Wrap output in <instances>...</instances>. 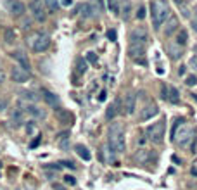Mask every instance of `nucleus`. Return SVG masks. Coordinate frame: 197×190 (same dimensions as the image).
<instances>
[{
    "instance_id": "23",
    "label": "nucleus",
    "mask_w": 197,
    "mask_h": 190,
    "mask_svg": "<svg viewBox=\"0 0 197 190\" xmlns=\"http://www.w3.org/2000/svg\"><path fill=\"white\" fill-rule=\"evenodd\" d=\"M90 5H92V9H93L95 16H98V14L104 12V0H92Z\"/></svg>"
},
{
    "instance_id": "36",
    "label": "nucleus",
    "mask_w": 197,
    "mask_h": 190,
    "mask_svg": "<svg viewBox=\"0 0 197 190\" xmlns=\"http://www.w3.org/2000/svg\"><path fill=\"white\" fill-rule=\"evenodd\" d=\"M161 97L164 100H166V97H168V86H166V85H162L161 86Z\"/></svg>"
},
{
    "instance_id": "34",
    "label": "nucleus",
    "mask_w": 197,
    "mask_h": 190,
    "mask_svg": "<svg viewBox=\"0 0 197 190\" xmlns=\"http://www.w3.org/2000/svg\"><path fill=\"white\" fill-rule=\"evenodd\" d=\"M144 17H145V7L140 5V7H138V12H137V19H144Z\"/></svg>"
},
{
    "instance_id": "35",
    "label": "nucleus",
    "mask_w": 197,
    "mask_h": 190,
    "mask_svg": "<svg viewBox=\"0 0 197 190\" xmlns=\"http://www.w3.org/2000/svg\"><path fill=\"white\" fill-rule=\"evenodd\" d=\"M107 38H109L111 42H116V31H114V29H109V31H107Z\"/></svg>"
},
{
    "instance_id": "42",
    "label": "nucleus",
    "mask_w": 197,
    "mask_h": 190,
    "mask_svg": "<svg viewBox=\"0 0 197 190\" xmlns=\"http://www.w3.org/2000/svg\"><path fill=\"white\" fill-rule=\"evenodd\" d=\"M52 188H54V190H66L62 185H59V183H54V185H52Z\"/></svg>"
},
{
    "instance_id": "47",
    "label": "nucleus",
    "mask_w": 197,
    "mask_h": 190,
    "mask_svg": "<svg viewBox=\"0 0 197 190\" xmlns=\"http://www.w3.org/2000/svg\"><path fill=\"white\" fill-rule=\"evenodd\" d=\"M190 171H192V175H195V176H197V162L194 164V166H192V168H190Z\"/></svg>"
},
{
    "instance_id": "48",
    "label": "nucleus",
    "mask_w": 197,
    "mask_h": 190,
    "mask_svg": "<svg viewBox=\"0 0 197 190\" xmlns=\"http://www.w3.org/2000/svg\"><path fill=\"white\" fill-rule=\"evenodd\" d=\"M192 26H194V29H197V17H192Z\"/></svg>"
},
{
    "instance_id": "22",
    "label": "nucleus",
    "mask_w": 197,
    "mask_h": 190,
    "mask_svg": "<svg viewBox=\"0 0 197 190\" xmlns=\"http://www.w3.org/2000/svg\"><path fill=\"white\" fill-rule=\"evenodd\" d=\"M76 154L83 159V161H90V152H88V149L81 145V143H78L76 145Z\"/></svg>"
},
{
    "instance_id": "44",
    "label": "nucleus",
    "mask_w": 197,
    "mask_h": 190,
    "mask_svg": "<svg viewBox=\"0 0 197 190\" xmlns=\"http://www.w3.org/2000/svg\"><path fill=\"white\" fill-rule=\"evenodd\" d=\"M61 4H62L64 7H68V5H71V4H73V0H61Z\"/></svg>"
},
{
    "instance_id": "38",
    "label": "nucleus",
    "mask_w": 197,
    "mask_h": 190,
    "mask_svg": "<svg viewBox=\"0 0 197 190\" xmlns=\"http://www.w3.org/2000/svg\"><path fill=\"white\" fill-rule=\"evenodd\" d=\"M35 128H36V125H35V123H28L26 130H28V133H33V131H35Z\"/></svg>"
},
{
    "instance_id": "43",
    "label": "nucleus",
    "mask_w": 197,
    "mask_h": 190,
    "mask_svg": "<svg viewBox=\"0 0 197 190\" xmlns=\"http://www.w3.org/2000/svg\"><path fill=\"white\" fill-rule=\"evenodd\" d=\"M190 66H192L194 69H197V57H194V59L190 61Z\"/></svg>"
},
{
    "instance_id": "27",
    "label": "nucleus",
    "mask_w": 197,
    "mask_h": 190,
    "mask_svg": "<svg viewBox=\"0 0 197 190\" xmlns=\"http://www.w3.org/2000/svg\"><path fill=\"white\" fill-rule=\"evenodd\" d=\"M43 4H45V7H47L49 12H56L59 9V0H45Z\"/></svg>"
},
{
    "instance_id": "37",
    "label": "nucleus",
    "mask_w": 197,
    "mask_h": 190,
    "mask_svg": "<svg viewBox=\"0 0 197 190\" xmlns=\"http://www.w3.org/2000/svg\"><path fill=\"white\" fill-rule=\"evenodd\" d=\"M64 180H66V183H69V185H76V180H74V178H73V176H64Z\"/></svg>"
},
{
    "instance_id": "4",
    "label": "nucleus",
    "mask_w": 197,
    "mask_h": 190,
    "mask_svg": "<svg viewBox=\"0 0 197 190\" xmlns=\"http://www.w3.org/2000/svg\"><path fill=\"white\" fill-rule=\"evenodd\" d=\"M164 121H159V123H154V125H150L147 128V137L150 142H154V143H161L162 142V137H164Z\"/></svg>"
},
{
    "instance_id": "21",
    "label": "nucleus",
    "mask_w": 197,
    "mask_h": 190,
    "mask_svg": "<svg viewBox=\"0 0 197 190\" xmlns=\"http://www.w3.org/2000/svg\"><path fill=\"white\" fill-rule=\"evenodd\" d=\"M187 40H189V35H187V31L185 29H180L178 33H176V45H180V47H185L187 45Z\"/></svg>"
},
{
    "instance_id": "26",
    "label": "nucleus",
    "mask_w": 197,
    "mask_h": 190,
    "mask_svg": "<svg viewBox=\"0 0 197 190\" xmlns=\"http://www.w3.org/2000/svg\"><path fill=\"white\" fill-rule=\"evenodd\" d=\"M86 68H88V64H86V61H85L83 57H76V69L80 74H83L85 71H86Z\"/></svg>"
},
{
    "instance_id": "10",
    "label": "nucleus",
    "mask_w": 197,
    "mask_h": 190,
    "mask_svg": "<svg viewBox=\"0 0 197 190\" xmlns=\"http://www.w3.org/2000/svg\"><path fill=\"white\" fill-rule=\"evenodd\" d=\"M12 57L17 61L19 68H23L24 71H28V73H29V69H31V64H29L28 57H26V54H24L23 50H16V52H12Z\"/></svg>"
},
{
    "instance_id": "40",
    "label": "nucleus",
    "mask_w": 197,
    "mask_h": 190,
    "mask_svg": "<svg viewBox=\"0 0 197 190\" xmlns=\"http://www.w3.org/2000/svg\"><path fill=\"white\" fill-rule=\"evenodd\" d=\"M62 166H66V168H69V169H74V164L73 162H69V161H66V162H61Z\"/></svg>"
},
{
    "instance_id": "14",
    "label": "nucleus",
    "mask_w": 197,
    "mask_h": 190,
    "mask_svg": "<svg viewBox=\"0 0 197 190\" xmlns=\"http://www.w3.org/2000/svg\"><path fill=\"white\" fill-rule=\"evenodd\" d=\"M156 114H157V106H156L154 102H150L147 107H144V111H142V121H147L150 118H154Z\"/></svg>"
},
{
    "instance_id": "7",
    "label": "nucleus",
    "mask_w": 197,
    "mask_h": 190,
    "mask_svg": "<svg viewBox=\"0 0 197 190\" xmlns=\"http://www.w3.org/2000/svg\"><path fill=\"white\" fill-rule=\"evenodd\" d=\"M128 54L133 59L135 62L138 64H145V47L144 45H137V43H130Z\"/></svg>"
},
{
    "instance_id": "45",
    "label": "nucleus",
    "mask_w": 197,
    "mask_h": 190,
    "mask_svg": "<svg viewBox=\"0 0 197 190\" xmlns=\"http://www.w3.org/2000/svg\"><path fill=\"white\" fill-rule=\"evenodd\" d=\"M4 81H5V73L0 69V83H4Z\"/></svg>"
},
{
    "instance_id": "15",
    "label": "nucleus",
    "mask_w": 197,
    "mask_h": 190,
    "mask_svg": "<svg viewBox=\"0 0 197 190\" xmlns=\"http://www.w3.org/2000/svg\"><path fill=\"white\" fill-rule=\"evenodd\" d=\"M133 159L137 162H140V164H145V162L150 159V150H147V149H138V150L135 152Z\"/></svg>"
},
{
    "instance_id": "39",
    "label": "nucleus",
    "mask_w": 197,
    "mask_h": 190,
    "mask_svg": "<svg viewBox=\"0 0 197 190\" xmlns=\"http://www.w3.org/2000/svg\"><path fill=\"white\" fill-rule=\"evenodd\" d=\"M5 107H7V100H5V99H0V111H4Z\"/></svg>"
},
{
    "instance_id": "33",
    "label": "nucleus",
    "mask_w": 197,
    "mask_h": 190,
    "mask_svg": "<svg viewBox=\"0 0 197 190\" xmlns=\"http://www.w3.org/2000/svg\"><path fill=\"white\" fill-rule=\"evenodd\" d=\"M195 83H197V78L194 76V74L187 76V80H185V85H187V86H195Z\"/></svg>"
},
{
    "instance_id": "31",
    "label": "nucleus",
    "mask_w": 197,
    "mask_h": 190,
    "mask_svg": "<svg viewBox=\"0 0 197 190\" xmlns=\"http://www.w3.org/2000/svg\"><path fill=\"white\" fill-rule=\"evenodd\" d=\"M123 19H128L130 17V2L128 0H123Z\"/></svg>"
},
{
    "instance_id": "20",
    "label": "nucleus",
    "mask_w": 197,
    "mask_h": 190,
    "mask_svg": "<svg viewBox=\"0 0 197 190\" xmlns=\"http://www.w3.org/2000/svg\"><path fill=\"white\" fill-rule=\"evenodd\" d=\"M166 100L173 102V104H178V100H180V93H178V90H176L175 86H168V97H166Z\"/></svg>"
},
{
    "instance_id": "46",
    "label": "nucleus",
    "mask_w": 197,
    "mask_h": 190,
    "mask_svg": "<svg viewBox=\"0 0 197 190\" xmlns=\"http://www.w3.org/2000/svg\"><path fill=\"white\" fill-rule=\"evenodd\" d=\"M145 142H147V137H145V138H144V135H140V138H138V143H140V145H144V143H145Z\"/></svg>"
},
{
    "instance_id": "29",
    "label": "nucleus",
    "mask_w": 197,
    "mask_h": 190,
    "mask_svg": "<svg viewBox=\"0 0 197 190\" xmlns=\"http://www.w3.org/2000/svg\"><path fill=\"white\" fill-rule=\"evenodd\" d=\"M120 113V111H118V109H116V106H114V104H111V106L107 107V111H106V119H114V116H116V114Z\"/></svg>"
},
{
    "instance_id": "24",
    "label": "nucleus",
    "mask_w": 197,
    "mask_h": 190,
    "mask_svg": "<svg viewBox=\"0 0 197 190\" xmlns=\"http://www.w3.org/2000/svg\"><path fill=\"white\" fill-rule=\"evenodd\" d=\"M176 29H178V21H176L175 17H168V28L164 29V33L169 36L173 31H176Z\"/></svg>"
},
{
    "instance_id": "2",
    "label": "nucleus",
    "mask_w": 197,
    "mask_h": 190,
    "mask_svg": "<svg viewBox=\"0 0 197 190\" xmlns=\"http://www.w3.org/2000/svg\"><path fill=\"white\" fill-rule=\"evenodd\" d=\"M109 149L114 152H125L126 150V140L121 123H113L109 126Z\"/></svg>"
},
{
    "instance_id": "8",
    "label": "nucleus",
    "mask_w": 197,
    "mask_h": 190,
    "mask_svg": "<svg viewBox=\"0 0 197 190\" xmlns=\"http://www.w3.org/2000/svg\"><path fill=\"white\" fill-rule=\"evenodd\" d=\"M147 42V31L142 26H137V28L132 29L130 33V43H137V45H145Z\"/></svg>"
},
{
    "instance_id": "13",
    "label": "nucleus",
    "mask_w": 197,
    "mask_h": 190,
    "mask_svg": "<svg viewBox=\"0 0 197 190\" xmlns=\"http://www.w3.org/2000/svg\"><path fill=\"white\" fill-rule=\"evenodd\" d=\"M76 12L80 14V17H83V19H88V17H93L95 12H93V9H92L90 4H80L76 5Z\"/></svg>"
},
{
    "instance_id": "41",
    "label": "nucleus",
    "mask_w": 197,
    "mask_h": 190,
    "mask_svg": "<svg viewBox=\"0 0 197 190\" xmlns=\"http://www.w3.org/2000/svg\"><path fill=\"white\" fill-rule=\"evenodd\" d=\"M106 97H107L106 90H102V92H100V93H98V100H106Z\"/></svg>"
},
{
    "instance_id": "30",
    "label": "nucleus",
    "mask_w": 197,
    "mask_h": 190,
    "mask_svg": "<svg viewBox=\"0 0 197 190\" xmlns=\"http://www.w3.org/2000/svg\"><path fill=\"white\" fill-rule=\"evenodd\" d=\"M12 121H14L16 125H21L23 123V111L21 109H16L14 113H12Z\"/></svg>"
},
{
    "instance_id": "17",
    "label": "nucleus",
    "mask_w": 197,
    "mask_h": 190,
    "mask_svg": "<svg viewBox=\"0 0 197 190\" xmlns=\"http://www.w3.org/2000/svg\"><path fill=\"white\" fill-rule=\"evenodd\" d=\"M169 50V56H171V59H180L183 54V47H180V45H176V43H171L168 47Z\"/></svg>"
},
{
    "instance_id": "3",
    "label": "nucleus",
    "mask_w": 197,
    "mask_h": 190,
    "mask_svg": "<svg viewBox=\"0 0 197 190\" xmlns=\"http://www.w3.org/2000/svg\"><path fill=\"white\" fill-rule=\"evenodd\" d=\"M150 12H152V24L154 28H159L168 21L169 17V5L166 0H154L150 4Z\"/></svg>"
},
{
    "instance_id": "32",
    "label": "nucleus",
    "mask_w": 197,
    "mask_h": 190,
    "mask_svg": "<svg viewBox=\"0 0 197 190\" xmlns=\"http://www.w3.org/2000/svg\"><path fill=\"white\" fill-rule=\"evenodd\" d=\"M97 54L95 52H86V62H90V64H97Z\"/></svg>"
},
{
    "instance_id": "25",
    "label": "nucleus",
    "mask_w": 197,
    "mask_h": 190,
    "mask_svg": "<svg viewBox=\"0 0 197 190\" xmlns=\"http://www.w3.org/2000/svg\"><path fill=\"white\" fill-rule=\"evenodd\" d=\"M107 5H109V11L113 14H120L121 12V7H120V0H107Z\"/></svg>"
},
{
    "instance_id": "1",
    "label": "nucleus",
    "mask_w": 197,
    "mask_h": 190,
    "mask_svg": "<svg viewBox=\"0 0 197 190\" xmlns=\"http://www.w3.org/2000/svg\"><path fill=\"white\" fill-rule=\"evenodd\" d=\"M171 140H175L180 147H189L192 140H194V130L189 126L187 123H183L182 119H178L175 123V126L171 130Z\"/></svg>"
},
{
    "instance_id": "11",
    "label": "nucleus",
    "mask_w": 197,
    "mask_h": 190,
    "mask_svg": "<svg viewBox=\"0 0 197 190\" xmlns=\"http://www.w3.org/2000/svg\"><path fill=\"white\" fill-rule=\"evenodd\" d=\"M7 5H9V11H11L12 16H23L24 11H26V7H24V4H23L21 0H9Z\"/></svg>"
},
{
    "instance_id": "12",
    "label": "nucleus",
    "mask_w": 197,
    "mask_h": 190,
    "mask_svg": "<svg viewBox=\"0 0 197 190\" xmlns=\"http://www.w3.org/2000/svg\"><path fill=\"white\" fill-rule=\"evenodd\" d=\"M123 113L128 114V116L135 113V95L133 93H126L125 102H123Z\"/></svg>"
},
{
    "instance_id": "28",
    "label": "nucleus",
    "mask_w": 197,
    "mask_h": 190,
    "mask_svg": "<svg viewBox=\"0 0 197 190\" xmlns=\"http://www.w3.org/2000/svg\"><path fill=\"white\" fill-rule=\"evenodd\" d=\"M4 40H5V43H12L16 40V33H14V29H11L7 28L5 31H4Z\"/></svg>"
},
{
    "instance_id": "16",
    "label": "nucleus",
    "mask_w": 197,
    "mask_h": 190,
    "mask_svg": "<svg viewBox=\"0 0 197 190\" xmlns=\"http://www.w3.org/2000/svg\"><path fill=\"white\" fill-rule=\"evenodd\" d=\"M43 99H45V102H47L49 106H52V107H59V104H61L59 97H57L56 93L49 92V90H43Z\"/></svg>"
},
{
    "instance_id": "6",
    "label": "nucleus",
    "mask_w": 197,
    "mask_h": 190,
    "mask_svg": "<svg viewBox=\"0 0 197 190\" xmlns=\"http://www.w3.org/2000/svg\"><path fill=\"white\" fill-rule=\"evenodd\" d=\"M29 11H31V14H33V17H35L36 21H45L47 14H49L43 0H31L29 2Z\"/></svg>"
},
{
    "instance_id": "19",
    "label": "nucleus",
    "mask_w": 197,
    "mask_h": 190,
    "mask_svg": "<svg viewBox=\"0 0 197 190\" xmlns=\"http://www.w3.org/2000/svg\"><path fill=\"white\" fill-rule=\"evenodd\" d=\"M38 99H40V97H38L36 92H23L21 93V100L28 102V104H33V102H36Z\"/></svg>"
},
{
    "instance_id": "5",
    "label": "nucleus",
    "mask_w": 197,
    "mask_h": 190,
    "mask_svg": "<svg viewBox=\"0 0 197 190\" xmlns=\"http://www.w3.org/2000/svg\"><path fill=\"white\" fill-rule=\"evenodd\" d=\"M29 43H31V49L35 50V52H45L50 45V38L45 33H35V35L31 36V42Z\"/></svg>"
},
{
    "instance_id": "49",
    "label": "nucleus",
    "mask_w": 197,
    "mask_h": 190,
    "mask_svg": "<svg viewBox=\"0 0 197 190\" xmlns=\"http://www.w3.org/2000/svg\"><path fill=\"white\" fill-rule=\"evenodd\" d=\"M0 168H2V162H0Z\"/></svg>"
},
{
    "instance_id": "9",
    "label": "nucleus",
    "mask_w": 197,
    "mask_h": 190,
    "mask_svg": "<svg viewBox=\"0 0 197 190\" xmlns=\"http://www.w3.org/2000/svg\"><path fill=\"white\" fill-rule=\"evenodd\" d=\"M11 76H12V81H16V83H26L29 80V73L24 71L23 68H19V66H16L11 71Z\"/></svg>"
},
{
    "instance_id": "18",
    "label": "nucleus",
    "mask_w": 197,
    "mask_h": 190,
    "mask_svg": "<svg viewBox=\"0 0 197 190\" xmlns=\"http://www.w3.org/2000/svg\"><path fill=\"white\" fill-rule=\"evenodd\" d=\"M57 118H59V121H62L64 125H71V123H73V114L69 113V111H61V109H59V111H57Z\"/></svg>"
}]
</instances>
